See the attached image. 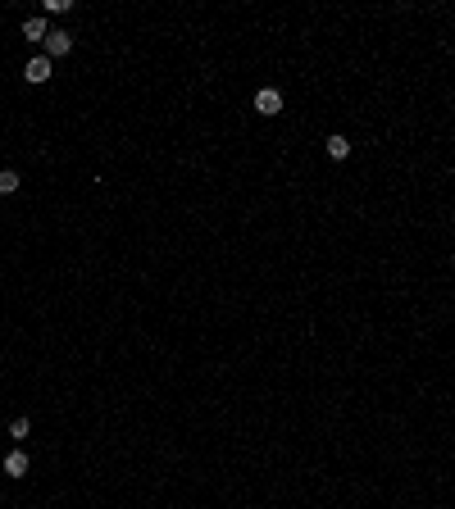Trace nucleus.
Instances as JSON below:
<instances>
[{
	"instance_id": "3",
	"label": "nucleus",
	"mask_w": 455,
	"mask_h": 509,
	"mask_svg": "<svg viewBox=\"0 0 455 509\" xmlns=\"http://www.w3.org/2000/svg\"><path fill=\"white\" fill-rule=\"evenodd\" d=\"M23 77H28L32 87H41V82H46V77H50V59H46V55L28 59V68H23Z\"/></svg>"
},
{
	"instance_id": "5",
	"label": "nucleus",
	"mask_w": 455,
	"mask_h": 509,
	"mask_svg": "<svg viewBox=\"0 0 455 509\" xmlns=\"http://www.w3.org/2000/svg\"><path fill=\"white\" fill-rule=\"evenodd\" d=\"M23 37H28V41H41V46H46V37H50L46 19H28V23H23Z\"/></svg>"
},
{
	"instance_id": "7",
	"label": "nucleus",
	"mask_w": 455,
	"mask_h": 509,
	"mask_svg": "<svg viewBox=\"0 0 455 509\" xmlns=\"http://www.w3.org/2000/svg\"><path fill=\"white\" fill-rule=\"evenodd\" d=\"M19 191V173L14 169H0V196H14Z\"/></svg>"
},
{
	"instance_id": "6",
	"label": "nucleus",
	"mask_w": 455,
	"mask_h": 509,
	"mask_svg": "<svg viewBox=\"0 0 455 509\" xmlns=\"http://www.w3.org/2000/svg\"><path fill=\"white\" fill-rule=\"evenodd\" d=\"M323 150H328L332 159H346V155H350V141H346V136H337V132H332V136H328V146H323Z\"/></svg>"
},
{
	"instance_id": "1",
	"label": "nucleus",
	"mask_w": 455,
	"mask_h": 509,
	"mask_svg": "<svg viewBox=\"0 0 455 509\" xmlns=\"http://www.w3.org/2000/svg\"><path fill=\"white\" fill-rule=\"evenodd\" d=\"M73 50V32L68 28H50V37H46V59H59V55H68Z\"/></svg>"
},
{
	"instance_id": "8",
	"label": "nucleus",
	"mask_w": 455,
	"mask_h": 509,
	"mask_svg": "<svg viewBox=\"0 0 455 509\" xmlns=\"http://www.w3.org/2000/svg\"><path fill=\"white\" fill-rule=\"evenodd\" d=\"M28 432H32V423H28V418H14V423H10V437H14V441H23Z\"/></svg>"
},
{
	"instance_id": "4",
	"label": "nucleus",
	"mask_w": 455,
	"mask_h": 509,
	"mask_svg": "<svg viewBox=\"0 0 455 509\" xmlns=\"http://www.w3.org/2000/svg\"><path fill=\"white\" fill-rule=\"evenodd\" d=\"M28 469H32V460L23 451H10L5 455V473H10V478H28Z\"/></svg>"
},
{
	"instance_id": "2",
	"label": "nucleus",
	"mask_w": 455,
	"mask_h": 509,
	"mask_svg": "<svg viewBox=\"0 0 455 509\" xmlns=\"http://www.w3.org/2000/svg\"><path fill=\"white\" fill-rule=\"evenodd\" d=\"M255 109H260L264 118L282 114V91H273V87H260V91H255Z\"/></svg>"
}]
</instances>
